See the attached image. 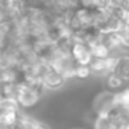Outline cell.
Listing matches in <instances>:
<instances>
[{
  "instance_id": "2",
  "label": "cell",
  "mask_w": 129,
  "mask_h": 129,
  "mask_svg": "<svg viewBox=\"0 0 129 129\" xmlns=\"http://www.w3.org/2000/svg\"><path fill=\"white\" fill-rule=\"evenodd\" d=\"M64 82V76L56 70H47L45 75L42 76V86L49 87V89H56L60 87Z\"/></svg>"
},
{
  "instance_id": "6",
  "label": "cell",
  "mask_w": 129,
  "mask_h": 129,
  "mask_svg": "<svg viewBox=\"0 0 129 129\" xmlns=\"http://www.w3.org/2000/svg\"><path fill=\"white\" fill-rule=\"evenodd\" d=\"M2 100H3V94H2V92H0V103H2Z\"/></svg>"
},
{
  "instance_id": "1",
  "label": "cell",
  "mask_w": 129,
  "mask_h": 129,
  "mask_svg": "<svg viewBox=\"0 0 129 129\" xmlns=\"http://www.w3.org/2000/svg\"><path fill=\"white\" fill-rule=\"evenodd\" d=\"M18 106L21 110H31L40 100V89L39 85L29 83L26 81H21L17 85V94H15Z\"/></svg>"
},
{
  "instance_id": "5",
  "label": "cell",
  "mask_w": 129,
  "mask_h": 129,
  "mask_svg": "<svg viewBox=\"0 0 129 129\" xmlns=\"http://www.w3.org/2000/svg\"><path fill=\"white\" fill-rule=\"evenodd\" d=\"M121 42L125 46L126 49H129V29H125V31L121 34Z\"/></svg>"
},
{
  "instance_id": "4",
  "label": "cell",
  "mask_w": 129,
  "mask_h": 129,
  "mask_svg": "<svg viewBox=\"0 0 129 129\" xmlns=\"http://www.w3.org/2000/svg\"><path fill=\"white\" fill-rule=\"evenodd\" d=\"M7 20H10V17H9V11H7L6 3H4V0H0V24L7 21Z\"/></svg>"
},
{
  "instance_id": "3",
  "label": "cell",
  "mask_w": 129,
  "mask_h": 129,
  "mask_svg": "<svg viewBox=\"0 0 129 129\" xmlns=\"http://www.w3.org/2000/svg\"><path fill=\"white\" fill-rule=\"evenodd\" d=\"M6 111H21L20 106L14 97H3V100L0 103V112Z\"/></svg>"
}]
</instances>
